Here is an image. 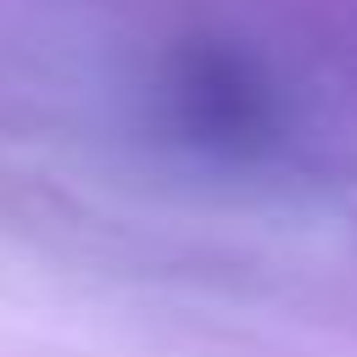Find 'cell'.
I'll use <instances>...</instances> for the list:
<instances>
[{
	"mask_svg": "<svg viewBox=\"0 0 357 357\" xmlns=\"http://www.w3.org/2000/svg\"><path fill=\"white\" fill-rule=\"evenodd\" d=\"M151 117L167 145L212 167H262L290 145L273 73L234 39H184L151 84Z\"/></svg>",
	"mask_w": 357,
	"mask_h": 357,
	"instance_id": "obj_1",
	"label": "cell"
}]
</instances>
